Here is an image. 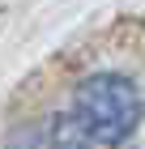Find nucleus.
Listing matches in <instances>:
<instances>
[{"mask_svg":"<svg viewBox=\"0 0 145 149\" xmlns=\"http://www.w3.org/2000/svg\"><path fill=\"white\" fill-rule=\"evenodd\" d=\"M145 111V98L132 77L124 72H94L73 94V115H68V136L81 149L90 145H120L137 132Z\"/></svg>","mask_w":145,"mask_h":149,"instance_id":"nucleus-1","label":"nucleus"}]
</instances>
